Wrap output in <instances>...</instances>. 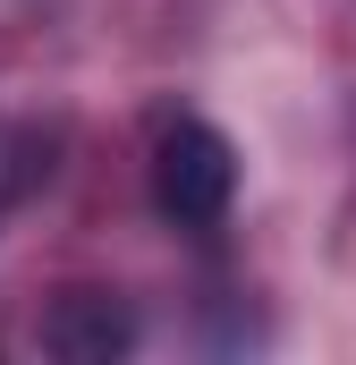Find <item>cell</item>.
Masks as SVG:
<instances>
[{
    "mask_svg": "<svg viewBox=\"0 0 356 365\" xmlns=\"http://www.w3.org/2000/svg\"><path fill=\"white\" fill-rule=\"evenodd\" d=\"M145 187H153V212L170 230H212L238 195V153L212 119L195 110H170L153 128V153H145Z\"/></svg>",
    "mask_w": 356,
    "mask_h": 365,
    "instance_id": "6da1fadb",
    "label": "cell"
},
{
    "mask_svg": "<svg viewBox=\"0 0 356 365\" xmlns=\"http://www.w3.org/2000/svg\"><path fill=\"white\" fill-rule=\"evenodd\" d=\"M127 340H136V314L110 289H68L43 314V349L68 365H110V357H127Z\"/></svg>",
    "mask_w": 356,
    "mask_h": 365,
    "instance_id": "7a4b0ae2",
    "label": "cell"
},
{
    "mask_svg": "<svg viewBox=\"0 0 356 365\" xmlns=\"http://www.w3.org/2000/svg\"><path fill=\"white\" fill-rule=\"evenodd\" d=\"M0 195H9V170H0Z\"/></svg>",
    "mask_w": 356,
    "mask_h": 365,
    "instance_id": "3957f363",
    "label": "cell"
}]
</instances>
